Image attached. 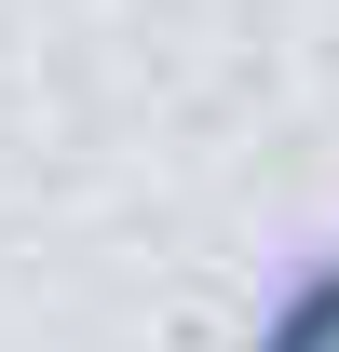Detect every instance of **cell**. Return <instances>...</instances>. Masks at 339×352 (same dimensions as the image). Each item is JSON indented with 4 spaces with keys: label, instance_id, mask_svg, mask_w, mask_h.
I'll list each match as a JSON object with an SVG mask.
<instances>
[{
    "label": "cell",
    "instance_id": "6da1fadb",
    "mask_svg": "<svg viewBox=\"0 0 339 352\" xmlns=\"http://www.w3.org/2000/svg\"><path fill=\"white\" fill-rule=\"evenodd\" d=\"M258 352H339V258L312 271V285H285V311L258 325Z\"/></svg>",
    "mask_w": 339,
    "mask_h": 352
}]
</instances>
